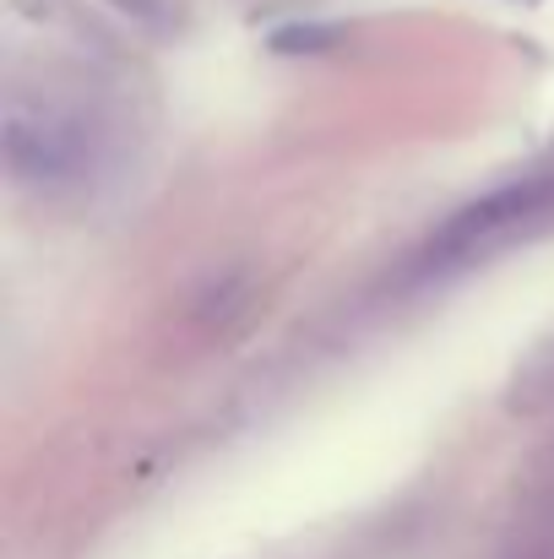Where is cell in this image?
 <instances>
[{"label":"cell","instance_id":"1","mask_svg":"<svg viewBox=\"0 0 554 559\" xmlns=\"http://www.w3.org/2000/svg\"><path fill=\"white\" fill-rule=\"evenodd\" d=\"M87 153L93 147L71 115H49V109H11L5 115V158H11L16 180H38V186L76 180Z\"/></svg>","mask_w":554,"mask_h":559},{"label":"cell","instance_id":"2","mask_svg":"<svg viewBox=\"0 0 554 559\" xmlns=\"http://www.w3.org/2000/svg\"><path fill=\"white\" fill-rule=\"evenodd\" d=\"M550 201H554V180H517V186L490 190V195L468 201V206L440 228L435 255H468V250L490 245L495 234H506V228H517V223L539 217Z\"/></svg>","mask_w":554,"mask_h":559}]
</instances>
